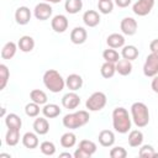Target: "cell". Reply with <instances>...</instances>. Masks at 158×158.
Instances as JSON below:
<instances>
[{
  "label": "cell",
  "instance_id": "cell-12",
  "mask_svg": "<svg viewBox=\"0 0 158 158\" xmlns=\"http://www.w3.org/2000/svg\"><path fill=\"white\" fill-rule=\"evenodd\" d=\"M31 10L27 7V6H20L16 9L15 11V20L19 25L23 26V25H27L31 20Z\"/></svg>",
  "mask_w": 158,
  "mask_h": 158
},
{
  "label": "cell",
  "instance_id": "cell-20",
  "mask_svg": "<svg viewBox=\"0 0 158 158\" xmlns=\"http://www.w3.org/2000/svg\"><path fill=\"white\" fill-rule=\"evenodd\" d=\"M17 46H19V48H20L21 52L28 53V52H31L35 48V40L31 36L25 35V36L20 37V40L17 42Z\"/></svg>",
  "mask_w": 158,
  "mask_h": 158
},
{
  "label": "cell",
  "instance_id": "cell-43",
  "mask_svg": "<svg viewBox=\"0 0 158 158\" xmlns=\"http://www.w3.org/2000/svg\"><path fill=\"white\" fill-rule=\"evenodd\" d=\"M151 88H152V90H153L154 93L158 94V74H157L156 77H153L152 83H151Z\"/></svg>",
  "mask_w": 158,
  "mask_h": 158
},
{
  "label": "cell",
  "instance_id": "cell-18",
  "mask_svg": "<svg viewBox=\"0 0 158 158\" xmlns=\"http://www.w3.org/2000/svg\"><path fill=\"white\" fill-rule=\"evenodd\" d=\"M106 43L110 48H122L125 46V37L121 33H111L106 38Z\"/></svg>",
  "mask_w": 158,
  "mask_h": 158
},
{
  "label": "cell",
  "instance_id": "cell-1",
  "mask_svg": "<svg viewBox=\"0 0 158 158\" xmlns=\"http://www.w3.org/2000/svg\"><path fill=\"white\" fill-rule=\"evenodd\" d=\"M132 125V117L128 115V111L122 107L117 106L112 111V126L114 130L118 133H127L131 130Z\"/></svg>",
  "mask_w": 158,
  "mask_h": 158
},
{
  "label": "cell",
  "instance_id": "cell-23",
  "mask_svg": "<svg viewBox=\"0 0 158 158\" xmlns=\"http://www.w3.org/2000/svg\"><path fill=\"white\" fill-rule=\"evenodd\" d=\"M60 107L57 104H46L42 107V114L47 118H54L60 115Z\"/></svg>",
  "mask_w": 158,
  "mask_h": 158
},
{
  "label": "cell",
  "instance_id": "cell-19",
  "mask_svg": "<svg viewBox=\"0 0 158 158\" xmlns=\"http://www.w3.org/2000/svg\"><path fill=\"white\" fill-rule=\"evenodd\" d=\"M38 135L36 132H26L22 136V144L28 149H35L38 147Z\"/></svg>",
  "mask_w": 158,
  "mask_h": 158
},
{
  "label": "cell",
  "instance_id": "cell-10",
  "mask_svg": "<svg viewBox=\"0 0 158 158\" xmlns=\"http://www.w3.org/2000/svg\"><path fill=\"white\" fill-rule=\"evenodd\" d=\"M62 105L64 109L74 110L80 105V96L75 91H69L63 95L62 98Z\"/></svg>",
  "mask_w": 158,
  "mask_h": 158
},
{
  "label": "cell",
  "instance_id": "cell-14",
  "mask_svg": "<svg viewBox=\"0 0 158 158\" xmlns=\"http://www.w3.org/2000/svg\"><path fill=\"white\" fill-rule=\"evenodd\" d=\"M32 127L37 135L43 136V135H47L49 131V122L47 121V117H36Z\"/></svg>",
  "mask_w": 158,
  "mask_h": 158
},
{
  "label": "cell",
  "instance_id": "cell-25",
  "mask_svg": "<svg viewBox=\"0 0 158 158\" xmlns=\"http://www.w3.org/2000/svg\"><path fill=\"white\" fill-rule=\"evenodd\" d=\"M5 125L7 128H17V130H21V126H22V120L19 115L16 114H7L5 117Z\"/></svg>",
  "mask_w": 158,
  "mask_h": 158
},
{
  "label": "cell",
  "instance_id": "cell-39",
  "mask_svg": "<svg viewBox=\"0 0 158 158\" xmlns=\"http://www.w3.org/2000/svg\"><path fill=\"white\" fill-rule=\"evenodd\" d=\"M110 157L111 158H126L127 151L121 146H116V147L110 149Z\"/></svg>",
  "mask_w": 158,
  "mask_h": 158
},
{
  "label": "cell",
  "instance_id": "cell-33",
  "mask_svg": "<svg viewBox=\"0 0 158 158\" xmlns=\"http://www.w3.org/2000/svg\"><path fill=\"white\" fill-rule=\"evenodd\" d=\"M102 58L105 62H111V63H117L120 60V54L115 48H107L102 52Z\"/></svg>",
  "mask_w": 158,
  "mask_h": 158
},
{
  "label": "cell",
  "instance_id": "cell-15",
  "mask_svg": "<svg viewBox=\"0 0 158 158\" xmlns=\"http://www.w3.org/2000/svg\"><path fill=\"white\" fill-rule=\"evenodd\" d=\"M83 22L88 27H96L100 23V15L95 10H88L83 15Z\"/></svg>",
  "mask_w": 158,
  "mask_h": 158
},
{
  "label": "cell",
  "instance_id": "cell-22",
  "mask_svg": "<svg viewBox=\"0 0 158 158\" xmlns=\"http://www.w3.org/2000/svg\"><path fill=\"white\" fill-rule=\"evenodd\" d=\"M132 68H133V67H132L131 60L125 59V58L120 59V60L116 63V73H118L120 75H123V77L130 75L131 72H132Z\"/></svg>",
  "mask_w": 158,
  "mask_h": 158
},
{
  "label": "cell",
  "instance_id": "cell-13",
  "mask_svg": "<svg viewBox=\"0 0 158 158\" xmlns=\"http://www.w3.org/2000/svg\"><path fill=\"white\" fill-rule=\"evenodd\" d=\"M88 38V32L84 27L81 26H77L72 30L70 32V41L74 44H83Z\"/></svg>",
  "mask_w": 158,
  "mask_h": 158
},
{
  "label": "cell",
  "instance_id": "cell-31",
  "mask_svg": "<svg viewBox=\"0 0 158 158\" xmlns=\"http://www.w3.org/2000/svg\"><path fill=\"white\" fill-rule=\"evenodd\" d=\"M78 148H80L81 151H84L89 157H91L95 152H96V143L95 142H93V141H90V139H81L80 142H79V146H78Z\"/></svg>",
  "mask_w": 158,
  "mask_h": 158
},
{
  "label": "cell",
  "instance_id": "cell-24",
  "mask_svg": "<svg viewBox=\"0 0 158 158\" xmlns=\"http://www.w3.org/2000/svg\"><path fill=\"white\" fill-rule=\"evenodd\" d=\"M138 54H139V52H138L137 47L133 46V44L123 46L122 49H121V57L125 58V59H128V60H131V62H132L133 59H136V58L138 57Z\"/></svg>",
  "mask_w": 158,
  "mask_h": 158
},
{
  "label": "cell",
  "instance_id": "cell-29",
  "mask_svg": "<svg viewBox=\"0 0 158 158\" xmlns=\"http://www.w3.org/2000/svg\"><path fill=\"white\" fill-rule=\"evenodd\" d=\"M64 9L68 14L74 15L78 14L83 9V1L81 0H65L64 2Z\"/></svg>",
  "mask_w": 158,
  "mask_h": 158
},
{
  "label": "cell",
  "instance_id": "cell-3",
  "mask_svg": "<svg viewBox=\"0 0 158 158\" xmlns=\"http://www.w3.org/2000/svg\"><path fill=\"white\" fill-rule=\"evenodd\" d=\"M131 117H132L133 123L137 127H139V128L146 127L148 125V122H149L148 106L144 102H141V101L133 102L131 105Z\"/></svg>",
  "mask_w": 158,
  "mask_h": 158
},
{
  "label": "cell",
  "instance_id": "cell-32",
  "mask_svg": "<svg viewBox=\"0 0 158 158\" xmlns=\"http://www.w3.org/2000/svg\"><path fill=\"white\" fill-rule=\"evenodd\" d=\"M100 73L105 79L112 78L116 73V63H111V62H105L101 68H100Z\"/></svg>",
  "mask_w": 158,
  "mask_h": 158
},
{
  "label": "cell",
  "instance_id": "cell-47",
  "mask_svg": "<svg viewBox=\"0 0 158 158\" xmlns=\"http://www.w3.org/2000/svg\"><path fill=\"white\" fill-rule=\"evenodd\" d=\"M99 1H101V0H99Z\"/></svg>",
  "mask_w": 158,
  "mask_h": 158
},
{
  "label": "cell",
  "instance_id": "cell-26",
  "mask_svg": "<svg viewBox=\"0 0 158 158\" xmlns=\"http://www.w3.org/2000/svg\"><path fill=\"white\" fill-rule=\"evenodd\" d=\"M20 141V130L17 128H7V132L5 135V143L10 147H14Z\"/></svg>",
  "mask_w": 158,
  "mask_h": 158
},
{
  "label": "cell",
  "instance_id": "cell-44",
  "mask_svg": "<svg viewBox=\"0 0 158 158\" xmlns=\"http://www.w3.org/2000/svg\"><path fill=\"white\" fill-rule=\"evenodd\" d=\"M59 157H69V158H72V154L69 152H64V153H59Z\"/></svg>",
  "mask_w": 158,
  "mask_h": 158
},
{
  "label": "cell",
  "instance_id": "cell-7",
  "mask_svg": "<svg viewBox=\"0 0 158 158\" xmlns=\"http://www.w3.org/2000/svg\"><path fill=\"white\" fill-rule=\"evenodd\" d=\"M52 12H53V9H52L51 4L49 2H46V1H42V2L37 4L35 6V9H33V15L40 21L48 20L52 16Z\"/></svg>",
  "mask_w": 158,
  "mask_h": 158
},
{
  "label": "cell",
  "instance_id": "cell-42",
  "mask_svg": "<svg viewBox=\"0 0 158 158\" xmlns=\"http://www.w3.org/2000/svg\"><path fill=\"white\" fill-rule=\"evenodd\" d=\"M131 1H132V0H115V4H116L118 7L125 9V7H127V6L131 4Z\"/></svg>",
  "mask_w": 158,
  "mask_h": 158
},
{
  "label": "cell",
  "instance_id": "cell-8",
  "mask_svg": "<svg viewBox=\"0 0 158 158\" xmlns=\"http://www.w3.org/2000/svg\"><path fill=\"white\" fill-rule=\"evenodd\" d=\"M154 0H137L132 6V11L137 16H147L154 7Z\"/></svg>",
  "mask_w": 158,
  "mask_h": 158
},
{
  "label": "cell",
  "instance_id": "cell-2",
  "mask_svg": "<svg viewBox=\"0 0 158 158\" xmlns=\"http://www.w3.org/2000/svg\"><path fill=\"white\" fill-rule=\"evenodd\" d=\"M43 84L52 93H60L65 86V79L56 69H48L43 74Z\"/></svg>",
  "mask_w": 158,
  "mask_h": 158
},
{
  "label": "cell",
  "instance_id": "cell-36",
  "mask_svg": "<svg viewBox=\"0 0 158 158\" xmlns=\"http://www.w3.org/2000/svg\"><path fill=\"white\" fill-rule=\"evenodd\" d=\"M98 9H99V12L104 15L111 14L114 10V2L112 0H101L98 2Z\"/></svg>",
  "mask_w": 158,
  "mask_h": 158
},
{
  "label": "cell",
  "instance_id": "cell-5",
  "mask_svg": "<svg viewBox=\"0 0 158 158\" xmlns=\"http://www.w3.org/2000/svg\"><path fill=\"white\" fill-rule=\"evenodd\" d=\"M106 102H107L106 95L102 91H95L85 101V107L89 111H100L105 107Z\"/></svg>",
  "mask_w": 158,
  "mask_h": 158
},
{
  "label": "cell",
  "instance_id": "cell-45",
  "mask_svg": "<svg viewBox=\"0 0 158 158\" xmlns=\"http://www.w3.org/2000/svg\"><path fill=\"white\" fill-rule=\"evenodd\" d=\"M43 1H46V2H49V4H58V2H60L62 0H43Z\"/></svg>",
  "mask_w": 158,
  "mask_h": 158
},
{
  "label": "cell",
  "instance_id": "cell-16",
  "mask_svg": "<svg viewBox=\"0 0 158 158\" xmlns=\"http://www.w3.org/2000/svg\"><path fill=\"white\" fill-rule=\"evenodd\" d=\"M65 86L72 91H77L83 86V78L75 73L69 74L65 78Z\"/></svg>",
  "mask_w": 158,
  "mask_h": 158
},
{
  "label": "cell",
  "instance_id": "cell-6",
  "mask_svg": "<svg viewBox=\"0 0 158 158\" xmlns=\"http://www.w3.org/2000/svg\"><path fill=\"white\" fill-rule=\"evenodd\" d=\"M143 74L148 78H153L158 74V54L152 53L146 57L143 64Z\"/></svg>",
  "mask_w": 158,
  "mask_h": 158
},
{
  "label": "cell",
  "instance_id": "cell-37",
  "mask_svg": "<svg viewBox=\"0 0 158 158\" xmlns=\"http://www.w3.org/2000/svg\"><path fill=\"white\" fill-rule=\"evenodd\" d=\"M40 149L44 156H53L56 153V146L51 141H43L40 144Z\"/></svg>",
  "mask_w": 158,
  "mask_h": 158
},
{
  "label": "cell",
  "instance_id": "cell-35",
  "mask_svg": "<svg viewBox=\"0 0 158 158\" xmlns=\"http://www.w3.org/2000/svg\"><path fill=\"white\" fill-rule=\"evenodd\" d=\"M40 106H41V105H38V104L31 101V102L26 104V106H25V114H26L28 117H37V116L40 115V111H41Z\"/></svg>",
  "mask_w": 158,
  "mask_h": 158
},
{
  "label": "cell",
  "instance_id": "cell-4",
  "mask_svg": "<svg viewBox=\"0 0 158 158\" xmlns=\"http://www.w3.org/2000/svg\"><path fill=\"white\" fill-rule=\"evenodd\" d=\"M89 118H90V116L86 110H79V111H75L72 114H67L63 117L62 123L65 128L75 130V128L85 126L89 122Z\"/></svg>",
  "mask_w": 158,
  "mask_h": 158
},
{
  "label": "cell",
  "instance_id": "cell-41",
  "mask_svg": "<svg viewBox=\"0 0 158 158\" xmlns=\"http://www.w3.org/2000/svg\"><path fill=\"white\" fill-rule=\"evenodd\" d=\"M149 49H151V52H152V53L158 54V38L153 40V41L149 43Z\"/></svg>",
  "mask_w": 158,
  "mask_h": 158
},
{
  "label": "cell",
  "instance_id": "cell-11",
  "mask_svg": "<svg viewBox=\"0 0 158 158\" xmlns=\"http://www.w3.org/2000/svg\"><path fill=\"white\" fill-rule=\"evenodd\" d=\"M137 27H138V23L133 17H123L121 20L120 28H121V32L126 36H133L137 32Z\"/></svg>",
  "mask_w": 158,
  "mask_h": 158
},
{
  "label": "cell",
  "instance_id": "cell-40",
  "mask_svg": "<svg viewBox=\"0 0 158 158\" xmlns=\"http://www.w3.org/2000/svg\"><path fill=\"white\" fill-rule=\"evenodd\" d=\"M73 157H74V158H90V157H89L84 151H81L80 148H77V149H75Z\"/></svg>",
  "mask_w": 158,
  "mask_h": 158
},
{
  "label": "cell",
  "instance_id": "cell-34",
  "mask_svg": "<svg viewBox=\"0 0 158 158\" xmlns=\"http://www.w3.org/2000/svg\"><path fill=\"white\" fill-rule=\"evenodd\" d=\"M10 79V70L5 64H0V90H4Z\"/></svg>",
  "mask_w": 158,
  "mask_h": 158
},
{
  "label": "cell",
  "instance_id": "cell-28",
  "mask_svg": "<svg viewBox=\"0 0 158 158\" xmlns=\"http://www.w3.org/2000/svg\"><path fill=\"white\" fill-rule=\"evenodd\" d=\"M143 143V133L139 130H132L128 133V144L131 147H139Z\"/></svg>",
  "mask_w": 158,
  "mask_h": 158
},
{
  "label": "cell",
  "instance_id": "cell-17",
  "mask_svg": "<svg viewBox=\"0 0 158 158\" xmlns=\"http://www.w3.org/2000/svg\"><path fill=\"white\" fill-rule=\"evenodd\" d=\"M98 139L102 147H112L115 143V133L111 130H102L100 131Z\"/></svg>",
  "mask_w": 158,
  "mask_h": 158
},
{
  "label": "cell",
  "instance_id": "cell-38",
  "mask_svg": "<svg viewBox=\"0 0 158 158\" xmlns=\"http://www.w3.org/2000/svg\"><path fill=\"white\" fill-rule=\"evenodd\" d=\"M138 154H139V157H142V158H152V157H156L154 148H153L151 144H143V146L139 148Z\"/></svg>",
  "mask_w": 158,
  "mask_h": 158
},
{
  "label": "cell",
  "instance_id": "cell-30",
  "mask_svg": "<svg viewBox=\"0 0 158 158\" xmlns=\"http://www.w3.org/2000/svg\"><path fill=\"white\" fill-rule=\"evenodd\" d=\"M75 143H77V136H75V133H73V132H65V133H63L62 135V137H60V146L62 147H64V148H72V147H74L75 146Z\"/></svg>",
  "mask_w": 158,
  "mask_h": 158
},
{
  "label": "cell",
  "instance_id": "cell-27",
  "mask_svg": "<svg viewBox=\"0 0 158 158\" xmlns=\"http://www.w3.org/2000/svg\"><path fill=\"white\" fill-rule=\"evenodd\" d=\"M30 99H31V101H33V102H36L38 105H46L47 104V100H48L47 94L43 90H41V89H33V90H31Z\"/></svg>",
  "mask_w": 158,
  "mask_h": 158
},
{
  "label": "cell",
  "instance_id": "cell-9",
  "mask_svg": "<svg viewBox=\"0 0 158 158\" xmlns=\"http://www.w3.org/2000/svg\"><path fill=\"white\" fill-rule=\"evenodd\" d=\"M51 26H52V30L57 33H63L68 30V26H69V21L67 19L65 15H62V14H58L56 16L52 17L51 20Z\"/></svg>",
  "mask_w": 158,
  "mask_h": 158
},
{
  "label": "cell",
  "instance_id": "cell-46",
  "mask_svg": "<svg viewBox=\"0 0 158 158\" xmlns=\"http://www.w3.org/2000/svg\"><path fill=\"white\" fill-rule=\"evenodd\" d=\"M5 114H6V109L2 107V109H1V117H5Z\"/></svg>",
  "mask_w": 158,
  "mask_h": 158
},
{
  "label": "cell",
  "instance_id": "cell-21",
  "mask_svg": "<svg viewBox=\"0 0 158 158\" xmlns=\"http://www.w3.org/2000/svg\"><path fill=\"white\" fill-rule=\"evenodd\" d=\"M17 48H19V46L15 42H12V41L6 42L4 44V47H2V49H1V58L2 59H11V58H14L15 54H16Z\"/></svg>",
  "mask_w": 158,
  "mask_h": 158
}]
</instances>
